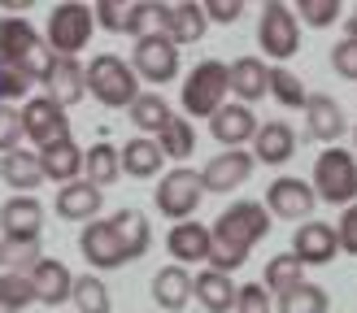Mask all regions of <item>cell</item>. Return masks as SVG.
<instances>
[{
  "label": "cell",
  "instance_id": "cell-1",
  "mask_svg": "<svg viewBox=\"0 0 357 313\" xmlns=\"http://www.w3.org/2000/svg\"><path fill=\"white\" fill-rule=\"evenodd\" d=\"M271 235V214L261 209V200H236V204H227L218 222L209 226V270H218V274H231V270H240L248 252L257 248V243Z\"/></svg>",
  "mask_w": 357,
  "mask_h": 313
},
{
  "label": "cell",
  "instance_id": "cell-2",
  "mask_svg": "<svg viewBox=\"0 0 357 313\" xmlns=\"http://www.w3.org/2000/svg\"><path fill=\"white\" fill-rule=\"evenodd\" d=\"M0 65L22 70L31 83H44L52 52L44 44V35L35 31L26 17H0Z\"/></svg>",
  "mask_w": 357,
  "mask_h": 313
},
{
  "label": "cell",
  "instance_id": "cell-3",
  "mask_svg": "<svg viewBox=\"0 0 357 313\" xmlns=\"http://www.w3.org/2000/svg\"><path fill=\"white\" fill-rule=\"evenodd\" d=\"M83 87L87 96H96L105 109H131V100L139 96V79L135 70L118 57V52H96L83 65Z\"/></svg>",
  "mask_w": 357,
  "mask_h": 313
},
{
  "label": "cell",
  "instance_id": "cell-4",
  "mask_svg": "<svg viewBox=\"0 0 357 313\" xmlns=\"http://www.w3.org/2000/svg\"><path fill=\"white\" fill-rule=\"evenodd\" d=\"M92 31H96L92 9L79 5V0H66V5H52V13H48L44 44H48L52 57H79L92 44Z\"/></svg>",
  "mask_w": 357,
  "mask_h": 313
},
{
  "label": "cell",
  "instance_id": "cell-5",
  "mask_svg": "<svg viewBox=\"0 0 357 313\" xmlns=\"http://www.w3.org/2000/svg\"><path fill=\"white\" fill-rule=\"evenodd\" d=\"M314 196L318 200H327V204H335V209H349L353 200H357V156L353 152H344L340 144L335 148H323L318 152V161H314Z\"/></svg>",
  "mask_w": 357,
  "mask_h": 313
},
{
  "label": "cell",
  "instance_id": "cell-6",
  "mask_svg": "<svg viewBox=\"0 0 357 313\" xmlns=\"http://www.w3.org/2000/svg\"><path fill=\"white\" fill-rule=\"evenodd\" d=\"M205 200V187H201V170L192 166H174L157 179V191H153V204L157 214L170 218V222H188L196 218V209Z\"/></svg>",
  "mask_w": 357,
  "mask_h": 313
},
{
  "label": "cell",
  "instance_id": "cell-7",
  "mask_svg": "<svg viewBox=\"0 0 357 313\" xmlns=\"http://www.w3.org/2000/svg\"><path fill=\"white\" fill-rule=\"evenodd\" d=\"M231 100V83H227V61H201L183 79V118H213Z\"/></svg>",
  "mask_w": 357,
  "mask_h": 313
},
{
  "label": "cell",
  "instance_id": "cell-8",
  "mask_svg": "<svg viewBox=\"0 0 357 313\" xmlns=\"http://www.w3.org/2000/svg\"><path fill=\"white\" fill-rule=\"evenodd\" d=\"M257 48L266 52V57H275V61L296 57V48H301V22H296L292 5H283V0H271V5H261Z\"/></svg>",
  "mask_w": 357,
  "mask_h": 313
},
{
  "label": "cell",
  "instance_id": "cell-9",
  "mask_svg": "<svg viewBox=\"0 0 357 313\" xmlns=\"http://www.w3.org/2000/svg\"><path fill=\"white\" fill-rule=\"evenodd\" d=\"M22 135L35 144V152H44V148H57L70 139V118L57 100H48V96H31L22 109Z\"/></svg>",
  "mask_w": 357,
  "mask_h": 313
},
{
  "label": "cell",
  "instance_id": "cell-10",
  "mask_svg": "<svg viewBox=\"0 0 357 313\" xmlns=\"http://www.w3.org/2000/svg\"><path fill=\"white\" fill-rule=\"evenodd\" d=\"M79 252H83L87 266H96V270H122L131 261V248H127V239H122V231L114 226V218L87 222L79 231Z\"/></svg>",
  "mask_w": 357,
  "mask_h": 313
},
{
  "label": "cell",
  "instance_id": "cell-11",
  "mask_svg": "<svg viewBox=\"0 0 357 313\" xmlns=\"http://www.w3.org/2000/svg\"><path fill=\"white\" fill-rule=\"evenodd\" d=\"M127 65L135 70V79H139V83H153V87H162V83L178 79V48L166 40V35L149 31L144 40H135V48H131V61H127Z\"/></svg>",
  "mask_w": 357,
  "mask_h": 313
},
{
  "label": "cell",
  "instance_id": "cell-12",
  "mask_svg": "<svg viewBox=\"0 0 357 313\" xmlns=\"http://www.w3.org/2000/svg\"><path fill=\"white\" fill-rule=\"evenodd\" d=\"M153 26H157V35H166L174 48H183V44L205 40L209 17L196 0H174V5H153Z\"/></svg>",
  "mask_w": 357,
  "mask_h": 313
},
{
  "label": "cell",
  "instance_id": "cell-13",
  "mask_svg": "<svg viewBox=\"0 0 357 313\" xmlns=\"http://www.w3.org/2000/svg\"><path fill=\"white\" fill-rule=\"evenodd\" d=\"M314 204H318L314 187H310L305 179H292V174L275 179L271 187H266V200H261L266 214H271V218H283V222H310V218H314Z\"/></svg>",
  "mask_w": 357,
  "mask_h": 313
},
{
  "label": "cell",
  "instance_id": "cell-14",
  "mask_svg": "<svg viewBox=\"0 0 357 313\" xmlns=\"http://www.w3.org/2000/svg\"><path fill=\"white\" fill-rule=\"evenodd\" d=\"M253 170H257V161H253V152H248V148H222L213 161H205L201 187L209 191V196H231L236 187L248 183V174H253Z\"/></svg>",
  "mask_w": 357,
  "mask_h": 313
},
{
  "label": "cell",
  "instance_id": "cell-15",
  "mask_svg": "<svg viewBox=\"0 0 357 313\" xmlns=\"http://www.w3.org/2000/svg\"><path fill=\"white\" fill-rule=\"evenodd\" d=\"M44 235V204L35 196H9L0 204V239L5 243H35Z\"/></svg>",
  "mask_w": 357,
  "mask_h": 313
},
{
  "label": "cell",
  "instance_id": "cell-16",
  "mask_svg": "<svg viewBox=\"0 0 357 313\" xmlns=\"http://www.w3.org/2000/svg\"><path fill=\"white\" fill-rule=\"evenodd\" d=\"M96 26L114 31V35H135V40H144L149 35V22H153V5L149 0H100L92 9Z\"/></svg>",
  "mask_w": 357,
  "mask_h": 313
},
{
  "label": "cell",
  "instance_id": "cell-17",
  "mask_svg": "<svg viewBox=\"0 0 357 313\" xmlns=\"http://www.w3.org/2000/svg\"><path fill=\"white\" fill-rule=\"evenodd\" d=\"M26 278H31L35 305H48V309H61L70 300V287H75V274H70V266L57 257H40L26 270Z\"/></svg>",
  "mask_w": 357,
  "mask_h": 313
},
{
  "label": "cell",
  "instance_id": "cell-18",
  "mask_svg": "<svg viewBox=\"0 0 357 313\" xmlns=\"http://www.w3.org/2000/svg\"><path fill=\"white\" fill-rule=\"evenodd\" d=\"M335 252H340V243H335V226L331 222H301L292 231V257L301 261V266H327V261H335Z\"/></svg>",
  "mask_w": 357,
  "mask_h": 313
},
{
  "label": "cell",
  "instance_id": "cell-19",
  "mask_svg": "<svg viewBox=\"0 0 357 313\" xmlns=\"http://www.w3.org/2000/svg\"><path fill=\"white\" fill-rule=\"evenodd\" d=\"M257 113L248 109V104H236V100H227L218 113L209 118V135L218 139L222 148H244V144H253V135H257Z\"/></svg>",
  "mask_w": 357,
  "mask_h": 313
},
{
  "label": "cell",
  "instance_id": "cell-20",
  "mask_svg": "<svg viewBox=\"0 0 357 313\" xmlns=\"http://www.w3.org/2000/svg\"><path fill=\"white\" fill-rule=\"evenodd\" d=\"M305 135L318 139V144H327V148L340 144V135H344V109H340V100H331L327 92H310L305 96Z\"/></svg>",
  "mask_w": 357,
  "mask_h": 313
},
{
  "label": "cell",
  "instance_id": "cell-21",
  "mask_svg": "<svg viewBox=\"0 0 357 313\" xmlns=\"http://www.w3.org/2000/svg\"><path fill=\"white\" fill-rule=\"evenodd\" d=\"M227 83H231V92H236V104L253 109L261 96H271V65L261 57H236L227 65Z\"/></svg>",
  "mask_w": 357,
  "mask_h": 313
},
{
  "label": "cell",
  "instance_id": "cell-22",
  "mask_svg": "<svg viewBox=\"0 0 357 313\" xmlns=\"http://www.w3.org/2000/svg\"><path fill=\"white\" fill-rule=\"evenodd\" d=\"M40 87H44L48 100L61 104V109L79 104L87 96V87H83V61L79 57H52V65H48V74H44Z\"/></svg>",
  "mask_w": 357,
  "mask_h": 313
},
{
  "label": "cell",
  "instance_id": "cell-23",
  "mask_svg": "<svg viewBox=\"0 0 357 313\" xmlns=\"http://www.w3.org/2000/svg\"><path fill=\"white\" fill-rule=\"evenodd\" d=\"M296 152V131L288 122H261L253 135V161L257 166H288Z\"/></svg>",
  "mask_w": 357,
  "mask_h": 313
},
{
  "label": "cell",
  "instance_id": "cell-24",
  "mask_svg": "<svg viewBox=\"0 0 357 313\" xmlns=\"http://www.w3.org/2000/svg\"><path fill=\"white\" fill-rule=\"evenodd\" d=\"M166 248H170V257L178 261V266H201V261L209 257V226L196 222V218L174 222L170 235H166Z\"/></svg>",
  "mask_w": 357,
  "mask_h": 313
},
{
  "label": "cell",
  "instance_id": "cell-25",
  "mask_svg": "<svg viewBox=\"0 0 357 313\" xmlns=\"http://www.w3.org/2000/svg\"><path fill=\"white\" fill-rule=\"evenodd\" d=\"M100 204H105V196L92 187V183H66V187H57V218H66V222H96L100 218Z\"/></svg>",
  "mask_w": 357,
  "mask_h": 313
},
{
  "label": "cell",
  "instance_id": "cell-26",
  "mask_svg": "<svg viewBox=\"0 0 357 313\" xmlns=\"http://www.w3.org/2000/svg\"><path fill=\"white\" fill-rule=\"evenodd\" d=\"M192 300V274L183 266H166L153 274V305L157 313H178Z\"/></svg>",
  "mask_w": 357,
  "mask_h": 313
},
{
  "label": "cell",
  "instance_id": "cell-27",
  "mask_svg": "<svg viewBox=\"0 0 357 313\" xmlns=\"http://www.w3.org/2000/svg\"><path fill=\"white\" fill-rule=\"evenodd\" d=\"M118 166H122V174H131V179H157L162 166H166V156L149 135H135L118 148Z\"/></svg>",
  "mask_w": 357,
  "mask_h": 313
},
{
  "label": "cell",
  "instance_id": "cell-28",
  "mask_svg": "<svg viewBox=\"0 0 357 313\" xmlns=\"http://www.w3.org/2000/svg\"><path fill=\"white\" fill-rule=\"evenodd\" d=\"M40 170H44V183H79L83 179V148L75 144V139H66V144L57 148H44L40 152Z\"/></svg>",
  "mask_w": 357,
  "mask_h": 313
},
{
  "label": "cell",
  "instance_id": "cell-29",
  "mask_svg": "<svg viewBox=\"0 0 357 313\" xmlns=\"http://www.w3.org/2000/svg\"><path fill=\"white\" fill-rule=\"evenodd\" d=\"M0 179H5L17 196H31L35 187L44 183V170H40V152H26V148H13L0 156Z\"/></svg>",
  "mask_w": 357,
  "mask_h": 313
},
{
  "label": "cell",
  "instance_id": "cell-30",
  "mask_svg": "<svg viewBox=\"0 0 357 313\" xmlns=\"http://www.w3.org/2000/svg\"><path fill=\"white\" fill-rule=\"evenodd\" d=\"M192 296L201 300L205 313H231L236 309V283L231 274H218V270H201L192 278Z\"/></svg>",
  "mask_w": 357,
  "mask_h": 313
},
{
  "label": "cell",
  "instance_id": "cell-31",
  "mask_svg": "<svg viewBox=\"0 0 357 313\" xmlns=\"http://www.w3.org/2000/svg\"><path fill=\"white\" fill-rule=\"evenodd\" d=\"M118 174H122V166H118V148L114 144H92V148H83V183H92L96 191H105L109 183H118Z\"/></svg>",
  "mask_w": 357,
  "mask_h": 313
},
{
  "label": "cell",
  "instance_id": "cell-32",
  "mask_svg": "<svg viewBox=\"0 0 357 313\" xmlns=\"http://www.w3.org/2000/svg\"><path fill=\"white\" fill-rule=\"evenodd\" d=\"M157 148H162V156L166 161H188V156L196 152V127L188 118H178V113H170V122L162 131H157V139H153Z\"/></svg>",
  "mask_w": 357,
  "mask_h": 313
},
{
  "label": "cell",
  "instance_id": "cell-33",
  "mask_svg": "<svg viewBox=\"0 0 357 313\" xmlns=\"http://www.w3.org/2000/svg\"><path fill=\"white\" fill-rule=\"evenodd\" d=\"M275 309L279 313H327L331 296H327V287H318V283H296L292 291L275 296Z\"/></svg>",
  "mask_w": 357,
  "mask_h": 313
},
{
  "label": "cell",
  "instance_id": "cell-34",
  "mask_svg": "<svg viewBox=\"0 0 357 313\" xmlns=\"http://www.w3.org/2000/svg\"><path fill=\"white\" fill-rule=\"evenodd\" d=\"M70 305H75V313H114L109 287H105L96 274H79L75 278V287H70Z\"/></svg>",
  "mask_w": 357,
  "mask_h": 313
},
{
  "label": "cell",
  "instance_id": "cell-35",
  "mask_svg": "<svg viewBox=\"0 0 357 313\" xmlns=\"http://www.w3.org/2000/svg\"><path fill=\"white\" fill-rule=\"evenodd\" d=\"M114 226L122 231V239H127L131 261H139V257L153 248V226H149V218L139 214V209H118V214H114Z\"/></svg>",
  "mask_w": 357,
  "mask_h": 313
},
{
  "label": "cell",
  "instance_id": "cell-36",
  "mask_svg": "<svg viewBox=\"0 0 357 313\" xmlns=\"http://www.w3.org/2000/svg\"><path fill=\"white\" fill-rule=\"evenodd\" d=\"M170 122V104L166 96H157V92H139L131 100V127H139L144 135H157Z\"/></svg>",
  "mask_w": 357,
  "mask_h": 313
},
{
  "label": "cell",
  "instance_id": "cell-37",
  "mask_svg": "<svg viewBox=\"0 0 357 313\" xmlns=\"http://www.w3.org/2000/svg\"><path fill=\"white\" fill-rule=\"evenodd\" d=\"M296 283H305V266L292 257V252H279V257H271L266 261V291L271 296H283V291H292Z\"/></svg>",
  "mask_w": 357,
  "mask_h": 313
},
{
  "label": "cell",
  "instance_id": "cell-38",
  "mask_svg": "<svg viewBox=\"0 0 357 313\" xmlns=\"http://www.w3.org/2000/svg\"><path fill=\"white\" fill-rule=\"evenodd\" d=\"M271 96L283 104V109H305V83H301L288 65H271Z\"/></svg>",
  "mask_w": 357,
  "mask_h": 313
},
{
  "label": "cell",
  "instance_id": "cell-39",
  "mask_svg": "<svg viewBox=\"0 0 357 313\" xmlns=\"http://www.w3.org/2000/svg\"><path fill=\"white\" fill-rule=\"evenodd\" d=\"M0 305L22 313L26 305H35V291H31V278L17 274V270H0Z\"/></svg>",
  "mask_w": 357,
  "mask_h": 313
},
{
  "label": "cell",
  "instance_id": "cell-40",
  "mask_svg": "<svg viewBox=\"0 0 357 313\" xmlns=\"http://www.w3.org/2000/svg\"><path fill=\"white\" fill-rule=\"evenodd\" d=\"M292 13H296V22H305V26H314V31L340 22V5H335V0H301Z\"/></svg>",
  "mask_w": 357,
  "mask_h": 313
},
{
  "label": "cell",
  "instance_id": "cell-41",
  "mask_svg": "<svg viewBox=\"0 0 357 313\" xmlns=\"http://www.w3.org/2000/svg\"><path fill=\"white\" fill-rule=\"evenodd\" d=\"M22 148V113L17 104H0V156Z\"/></svg>",
  "mask_w": 357,
  "mask_h": 313
},
{
  "label": "cell",
  "instance_id": "cell-42",
  "mask_svg": "<svg viewBox=\"0 0 357 313\" xmlns=\"http://www.w3.org/2000/svg\"><path fill=\"white\" fill-rule=\"evenodd\" d=\"M231 313H271V291L261 283H244L236 287V309Z\"/></svg>",
  "mask_w": 357,
  "mask_h": 313
},
{
  "label": "cell",
  "instance_id": "cell-43",
  "mask_svg": "<svg viewBox=\"0 0 357 313\" xmlns=\"http://www.w3.org/2000/svg\"><path fill=\"white\" fill-rule=\"evenodd\" d=\"M0 243H5V239H0ZM40 257H44V252H40V239H35V243H5V270L26 274Z\"/></svg>",
  "mask_w": 357,
  "mask_h": 313
},
{
  "label": "cell",
  "instance_id": "cell-44",
  "mask_svg": "<svg viewBox=\"0 0 357 313\" xmlns=\"http://www.w3.org/2000/svg\"><path fill=\"white\" fill-rule=\"evenodd\" d=\"M331 70L340 79H349V83H357V40H340L331 48Z\"/></svg>",
  "mask_w": 357,
  "mask_h": 313
},
{
  "label": "cell",
  "instance_id": "cell-45",
  "mask_svg": "<svg viewBox=\"0 0 357 313\" xmlns=\"http://www.w3.org/2000/svg\"><path fill=\"white\" fill-rule=\"evenodd\" d=\"M335 243H340V252L357 257V200L340 214V222H335Z\"/></svg>",
  "mask_w": 357,
  "mask_h": 313
},
{
  "label": "cell",
  "instance_id": "cell-46",
  "mask_svg": "<svg viewBox=\"0 0 357 313\" xmlns=\"http://www.w3.org/2000/svg\"><path fill=\"white\" fill-rule=\"evenodd\" d=\"M201 9H205L209 22H236V17L244 13L240 0H209V5H201Z\"/></svg>",
  "mask_w": 357,
  "mask_h": 313
},
{
  "label": "cell",
  "instance_id": "cell-47",
  "mask_svg": "<svg viewBox=\"0 0 357 313\" xmlns=\"http://www.w3.org/2000/svg\"><path fill=\"white\" fill-rule=\"evenodd\" d=\"M344 40H357V5H353V13H349V22H344Z\"/></svg>",
  "mask_w": 357,
  "mask_h": 313
},
{
  "label": "cell",
  "instance_id": "cell-48",
  "mask_svg": "<svg viewBox=\"0 0 357 313\" xmlns=\"http://www.w3.org/2000/svg\"><path fill=\"white\" fill-rule=\"evenodd\" d=\"M0 270H5V243H0Z\"/></svg>",
  "mask_w": 357,
  "mask_h": 313
},
{
  "label": "cell",
  "instance_id": "cell-49",
  "mask_svg": "<svg viewBox=\"0 0 357 313\" xmlns=\"http://www.w3.org/2000/svg\"><path fill=\"white\" fill-rule=\"evenodd\" d=\"M0 313H13V309H5V305H0Z\"/></svg>",
  "mask_w": 357,
  "mask_h": 313
},
{
  "label": "cell",
  "instance_id": "cell-50",
  "mask_svg": "<svg viewBox=\"0 0 357 313\" xmlns=\"http://www.w3.org/2000/svg\"><path fill=\"white\" fill-rule=\"evenodd\" d=\"M353 139H357V127H353Z\"/></svg>",
  "mask_w": 357,
  "mask_h": 313
},
{
  "label": "cell",
  "instance_id": "cell-51",
  "mask_svg": "<svg viewBox=\"0 0 357 313\" xmlns=\"http://www.w3.org/2000/svg\"><path fill=\"white\" fill-rule=\"evenodd\" d=\"M0 104H5V100H0Z\"/></svg>",
  "mask_w": 357,
  "mask_h": 313
}]
</instances>
